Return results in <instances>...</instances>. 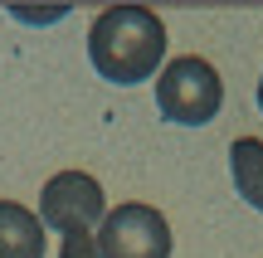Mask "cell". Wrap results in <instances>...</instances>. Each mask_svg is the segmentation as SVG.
Wrapping results in <instances>:
<instances>
[{
	"mask_svg": "<svg viewBox=\"0 0 263 258\" xmlns=\"http://www.w3.org/2000/svg\"><path fill=\"white\" fill-rule=\"evenodd\" d=\"M59 258H98V239H93V229L64 234V249H59Z\"/></svg>",
	"mask_w": 263,
	"mask_h": 258,
	"instance_id": "cell-7",
	"label": "cell"
},
{
	"mask_svg": "<svg viewBox=\"0 0 263 258\" xmlns=\"http://www.w3.org/2000/svg\"><path fill=\"white\" fill-rule=\"evenodd\" d=\"M258 107H263V78H258Z\"/></svg>",
	"mask_w": 263,
	"mask_h": 258,
	"instance_id": "cell-8",
	"label": "cell"
},
{
	"mask_svg": "<svg viewBox=\"0 0 263 258\" xmlns=\"http://www.w3.org/2000/svg\"><path fill=\"white\" fill-rule=\"evenodd\" d=\"M0 258H44V224L20 200H0Z\"/></svg>",
	"mask_w": 263,
	"mask_h": 258,
	"instance_id": "cell-5",
	"label": "cell"
},
{
	"mask_svg": "<svg viewBox=\"0 0 263 258\" xmlns=\"http://www.w3.org/2000/svg\"><path fill=\"white\" fill-rule=\"evenodd\" d=\"M88 58L107 83H146L166 58V25L146 5H107L88 25Z\"/></svg>",
	"mask_w": 263,
	"mask_h": 258,
	"instance_id": "cell-1",
	"label": "cell"
},
{
	"mask_svg": "<svg viewBox=\"0 0 263 258\" xmlns=\"http://www.w3.org/2000/svg\"><path fill=\"white\" fill-rule=\"evenodd\" d=\"M98 258H171V224L161 210L127 200L103 214L98 229Z\"/></svg>",
	"mask_w": 263,
	"mask_h": 258,
	"instance_id": "cell-3",
	"label": "cell"
},
{
	"mask_svg": "<svg viewBox=\"0 0 263 258\" xmlns=\"http://www.w3.org/2000/svg\"><path fill=\"white\" fill-rule=\"evenodd\" d=\"M156 107H161V117L176 122V127L215 122L219 107H224V83H219L215 64H210V58H195V54L171 58L156 73Z\"/></svg>",
	"mask_w": 263,
	"mask_h": 258,
	"instance_id": "cell-2",
	"label": "cell"
},
{
	"mask_svg": "<svg viewBox=\"0 0 263 258\" xmlns=\"http://www.w3.org/2000/svg\"><path fill=\"white\" fill-rule=\"evenodd\" d=\"M229 175H234V190L263 214V142L258 136H239L229 146Z\"/></svg>",
	"mask_w": 263,
	"mask_h": 258,
	"instance_id": "cell-6",
	"label": "cell"
},
{
	"mask_svg": "<svg viewBox=\"0 0 263 258\" xmlns=\"http://www.w3.org/2000/svg\"><path fill=\"white\" fill-rule=\"evenodd\" d=\"M107 205H103V185L88 171H59L49 175V185L39 190V224L59 234H78L103 224Z\"/></svg>",
	"mask_w": 263,
	"mask_h": 258,
	"instance_id": "cell-4",
	"label": "cell"
}]
</instances>
